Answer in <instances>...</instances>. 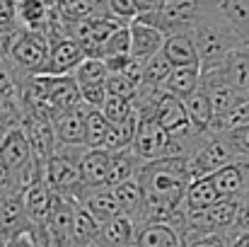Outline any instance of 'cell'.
<instances>
[{"instance_id": "cell-37", "label": "cell", "mask_w": 249, "mask_h": 247, "mask_svg": "<svg viewBox=\"0 0 249 247\" xmlns=\"http://www.w3.org/2000/svg\"><path fill=\"white\" fill-rule=\"evenodd\" d=\"M80 87V102L87 109H102L107 99V82L104 85H78Z\"/></svg>"}, {"instance_id": "cell-11", "label": "cell", "mask_w": 249, "mask_h": 247, "mask_svg": "<svg viewBox=\"0 0 249 247\" xmlns=\"http://www.w3.org/2000/svg\"><path fill=\"white\" fill-rule=\"evenodd\" d=\"M128 27H131V56L133 58L145 63L162 51L165 34L158 27H153L143 19H133V22H128Z\"/></svg>"}, {"instance_id": "cell-29", "label": "cell", "mask_w": 249, "mask_h": 247, "mask_svg": "<svg viewBox=\"0 0 249 247\" xmlns=\"http://www.w3.org/2000/svg\"><path fill=\"white\" fill-rule=\"evenodd\" d=\"M172 68L174 66L169 63V58L160 51L158 56H153L150 61L143 63V82L141 85H145V87H162L167 76L172 73Z\"/></svg>"}, {"instance_id": "cell-22", "label": "cell", "mask_w": 249, "mask_h": 247, "mask_svg": "<svg viewBox=\"0 0 249 247\" xmlns=\"http://www.w3.org/2000/svg\"><path fill=\"white\" fill-rule=\"evenodd\" d=\"M143 160L133 153V148H121V151H111V165H109V187L121 184L131 177L138 174Z\"/></svg>"}, {"instance_id": "cell-7", "label": "cell", "mask_w": 249, "mask_h": 247, "mask_svg": "<svg viewBox=\"0 0 249 247\" xmlns=\"http://www.w3.org/2000/svg\"><path fill=\"white\" fill-rule=\"evenodd\" d=\"M131 148H133V153H136L143 163L165 158L167 148H169V133H167L153 116L141 114V121H138L136 138H133Z\"/></svg>"}, {"instance_id": "cell-16", "label": "cell", "mask_w": 249, "mask_h": 247, "mask_svg": "<svg viewBox=\"0 0 249 247\" xmlns=\"http://www.w3.org/2000/svg\"><path fill=\"white\" fill-rule=\"evenodd\" d=\"M85 126H87V107L85 104L68 109L53 119L58 143H85Z\"/></svg>"}, {"instance_id": "cell-14", "label": "cell", "mask_w": 249, "mask_h": 247, "mask_svg": "<svg viewBox=\"0 0 249 247\" xmlns=\"http://www.w3.org/2000/svg\"><path fill=\"white\" fill-rule=\"evenodd\" d=\"M109 165H111V151L107 148H87L80 160V174L89 189L109 187Z\"/></svg>"}, {"instance_id": "cell-6", "label": "cell", "mask_w": 249, "mask_h": 247, "mask_svg": "<svg viewBox=\"0 0 249 247\" xmlns=\"http://www.w3.org/2000/svg\"><path fill=\"white\" fill-rule=\"evenodd\" d=\"M51 46H49V61L44 73L49 76H73V71L87 58L85 46L71 34H56L49 37Z\"/></svg>"}, {"instance_id": "cell-26", "label": "cell", "mask_w": 249, "mask_h": 247, "mask_svg": "<svg viewBox=\"0 0 249 247\" xmlns=\"http://www.w3.org/2000/svg\"><path fill=\"white\" fill-rule=\"evenodd\" d=\"M138 121H141V114H138V109H136V114H131L126 121H121V124H111V129H109L107 141H104L102 148H107V151L131 148V143H133V138H136Z\"/></svg>"}, {"instance_id": "cell-12", "label": "cell", "mask_w": 249, "mask_h": 247, "mask_svg": "<svg viewBox=\"0 0 249 247\" xmlns=\"http://www.w3.org/2000/svg\"><path fill=\"white\" fill-rule=\"evenodd\" d=\"M22 126H24V131L29 136L34 158L46 165L49 158L56 153V146H58V136H56L53 121L51 119H24Z\"/></svg>"}, {"instance_id": "cell-15", "label": "cell", "mask_w": 249, "mask_h": 247, "mask_svg": "<svg viewBox=\"0 0 249 247\" xmlns=\"http://www.w3.org/2000/svg\"><path fill=\"white\" fill-rule=\"evenodd\" d=\"M218 199H223V196H220V191L215 189L211 174H208V177H196V179L189 182V187H186V191H184V211H186V216L201 213V211L211 209Z\"/></svg>"}, {"instance_id": "cell-40", "label": "cell", "mask_w": 249, "mask_h": 247, "mask_svg": "<svg viewBox=\"0 0 249 247\" xmlns=\"http://www.w3.org/2000/svg\"><path fill=\"white\" fill-rule=\"evenodd\" d=\"M162 5V0H136V7H138V15H148L153 10H158Z\"/></svg>"}, {"instance_id": "cell-5", "label": "cell", "mask_w": 249, "mask_h": 247, "mask_svg": "<svg viewBox=\"0 0 249 247\" xmlns=\"http://www.w3.org/2000/svg\"><path fill=\"white\" fill-rule=\"evenodd\" d=\"M44 179L58 196H66V199H73V201H80L85 196V191L89 189L83 182L80 167L73 160H68L63 155H56V153L49 158V163L44 167Z\"/></svg>"}, {"instance_id": "cell-42", "label": "cell", "mask_w": 249, "mask_h": 247, "mask_svg": "<svg viewBox=\"0 0 249 247\" xmlns=\"http://www.w3.org/2000/svg\"><path fill=\"white\" fill-rule=\"evenodd\" d=\"M2 56H5V46L0 44V58H2Z\"/></svg>"}, {"instance_id": "cell-27", "label": "cell", "mask_w": 249, "mask_h": 247, "mask_svg": "<svg viewBox=\"0 0 249 247\" xmlns=\"http://www.w3.org/2000/svg\"><path fill=\"white\" fill-rule=\"evenodd\" d=\"M73 78L78 85H104L109 78V68L104 63V58L97 56H87L83 63L73 71Z\"/></svg>"}, {"instance_id": "cell-34", "label": "cell", "mask_w": 249, "mask_h": 247, "mask_svg": "<svg viewBox=\"0 0 249 247\" xmlns=\"http://www.w3.org/2000/svg\"><path fill=\"white\" fill-rule=\"evenodd\" d=\"M223 136H225V141L230 143V148L235 151L237 158H249V124L235 126V129L225 131Z\"/></svg>"}, {"instance_id": "cell-46", "label": "cell", "mask_w": 249, "mask_h": 247, "mask_svg": "<svg viewBox=\"0 0 249 247\" xmlns=\"http://www.w3.org/2000/svg\"><path fill=\"white\" fill-rule=\"evenodd\" d=\"M0 247H2V245H0Z\"/></svg>"}, {"instance_id": "cell-28", "label": "cell", "mask_w": 249, "mask_h": 247, "mask_svg": "<svg viewBox=\"0 0 249 247\" xmlns=\"http://www.w3.org/2000/svg\"><path fill=\"white\" fill-rule=\"evenodd\" d=\"M111 121L102 114V109H87V126H85V143L89 148H102Z\"/></svg>"}, {"instance_id": "cell-32", "label": "cell", "mask_w": 249, "mask_h": 247, "mask_svg": "<svg viewBox=\"0 0 249 247\" xmlns=\"http://www.w3.org/2000/svg\"><path fill=\"white\" fill-rule=\"evenodd\" d=\"M24 73H19L7 56L0 58V97H19Z\"/></svg>"}, {"instance_id": "cell-1", "label": "cell", "mask_w": 249, "mask_h": 247, "mask_svg": "<svg viewBox=\"0 0 249 247\" xmlns=\"http://www.w3.org/2000/svg\"><path fill=\"white\" fill-rule=\"evenodd\" d=\"M191 34H194V41H196L201 73L220 66L228 58L230 51H235L240 44H245L240 39V34L230 27V22L220 15V10L215 7V0L201 15V19L194 24Z\"/></svg>"}, {"instance_id": "cell-33", "label": "cell", "mask_w": 249, "mask_h": 247, "mask_svg": "<svg viewBox=\"0 0 249 247\" xmlns=\"http://www.w3.org/2000/svg\"><path fill=\"white\" fill-rule=\"evenodd\" d=\"M138 90H141V85L133 82L131 78H126L124 73H109V78H107V95L126 97V99H133L136 102Z\"/></svg>"}, {"instance_id": "cell-31", "label": "cell", "mask_w": 249, "mask_h": 247, "mask_svg": "<svg viewBox=\"0 0 249 247\" xmlns=\"http://www.w3.org/2000/svg\"><path fill=\"white\" fill-rule=\"evenodd\" d=\"M102 114H104L111 124H121V121H126L131 114H136V102H133V99H126V97L107 95V99H104V104H102Z\"/></svg>"}, {"instance_id": "cell-20", "label": "cell", "mask_w": 249, "mask_h": 247, "mask_svg": "<svg viewBox=\"0 0 249 247\" xmlns=\"http://www.w3.org/2000/svg\"><path fill=\"white\" fill-rule=\"evenodd\" d=\"M111 191H114V196H116L121 211L138 223V218H141V213H143V206H145V189H143V184L138 182V177H131V179L121 182V184H114Z\"/></svg>"}, {"instance_id": "cell-30", "label": "cell", "mask_w": 249, "mask_h": 247, "mask_svg": "<svg viewBox=\"0 0 249 247\" xmlns=\"http://www.w3.org/2000/svg\"><path fill=\"white\" fill-rule=\"evenodd\" d=\"M116 54H131V27L119 24L102 44H99V58L116 56Z\"/></svg>"}, {"instance_id": "cell-23", "label": "cell", "mask_w": 249, "mask_h": 247, "mask_svg": "<svg viewBox=\"0 0 249 247\" xmlns=\"http://www.w3.org/2000/svg\"><path fill=\"white\" fill-rule=\"evenodd\" d=\"M51 5L49 0H19L17 2V22L24 29H44L49 27Z\"/></svg>"}, {"instance_id": "cell-2", "label": "cell", "mask_w": 249, "mask_h": 247, "mask_svg": "<svg viewBox=\"0 0 249 247\" xmlns=\"http://www.w3.org/2000/svg\"><path fill=\"white\" fill-rule=\"evenodd\" d=\"M49 46H51V39L44 29H19L15 34V39L10 41L7 46V58L10 63L24 73V76H39L44 73L46 68V61H49Z\"/></svg>"}, {"instance_id": "cell-19", "label": "cell", "mask_w": 249, "mask_h": 247, "mask_svg": "<svg viewBox=\"0 0 249 247\" xmlns=\"http://www.w3.org/2000/svg\"><path fill=\"white\" fill-rule=\"evenodd\" d=\"M181 102H184V109H186V114H189L191 126H194L196 131L208 133V129H211L213 119H215V112H213V104H211L208 92L198 85V87H196L191 95H186Z\"/></svg>"}, {"instance_id": "cell-25", "label": "cell", "mask_w": 249, "mask_h": 247, "mask_svg": "<svg viewBox=\"0 0 249 247\" xmlns=\"http://www.w3.org/2000/svg\"><path fill=\"white\" fill-rule=\"evenodd\" d=\"M99 221L75 201V221H73V235H75V247H92L97 235H99Z\"/></svg>"}, {"instance_id": "cell-18", "label": "cell", "mask_w": 249, "mask_h": 247, "mask_svg": "<svg viewBox=\"0 0 249 247\" xmlns=\"http://www.w3.org/2000/svg\"><path fill=\"white\" fill-rule=\"evenodd\" d=\"M80 206H85L99 223H104V221H109V218H114V216H119V213H124L121 211V206H119V201H116V196H114V191H111V187H97V189H87L85 191V196L78 201Z\"/></svg>"}, {"instance_id": "cell-13", "label": "cell", "mask_w": 249, "mask_h": 247, "mask_svg": "<svg viewBox=\"0 0 249 247\" xmlns=\"http://www.w3.org/2000/svg\"><path fill=\"white\" fill-rule=\"evenodd\" d=\"M211 71H218L232 87H237L249 97V44H240L235 51L228 54V58L220 66Z\"/></svg>"}, {"instance_id": "cell-35", "label": "cell", "mask_w": 249, "mask_h": 247, "mask_svg": "<svg viewBox=\"0 0 249 247\" xmlns=\"http://www.w3.org/2000/svg\"><path fill=\"white\" fill-rule=\"evenodd\" d=\"M228 233H194L184 238V247H228Z\"/></svg>"}, {"instance_id": "cell-36", "label": "cell", "mask_w": 249, "mask_h": 247, "mask_svg": "<svg viewBox=\"0 0 249 247\" xmlns=\"http://www.w3.org/2000/svg\"><path fill=\"white\" fill-rule=\"evenodd\" d=\"M107 15H111L121 22H133L138 17L136 0H107Z\"/></svg>"}, {"instance_id": "cell-39", "label": "cell", "mask_w": 249, "mask_h": 247, "mask_svg": "<svg viewBox=\"0 0 249 247\" xmlns=\"http://www.w3.org/2000/svg\"><path fill=\"white\" fill-rule=\"evenodd\" d=\"M2 247H39V245H36V240H34L32 233H24V235H17V238L7 240Z\"/></svg>"}, {"instance_id": "cell-9", "label": "cell", "mask_w": 249, "mask_h": 247, "mask_svg": "<svg viewBox=\"0 0 249 247\" xmlns=\"http://www.w3.org/2000/svg\"><path fill=\"white\" fill-rule=\"evenodd\" d=\"M22 196H24V209H27V216H29L32 230H34L36 226H44L49 221L58 194L46 184V179H39V182H32L29 187H24Z\"/></svg>"}, {"instance_id": "cell-44", "label": "cell", "mask_w": 249, "mask_h": 247, "mask_svg": "<svg viewBox=\"0 0 249 247\" xmlns=\"http://www.w3.org/2000/svg\"><path fill=\"white\" fill-rule=\"evenodd\" d=\"M0 201H2V191H0ZM0 245H2V243H0Z\"/></svg>"}, {"instance_id": "cell-41", "label": "cell", "mask_w": 249, "mask_h": 247, "mask_svg": "<svg viewBox=\"0 0 249 247\" xmlns=\"http://www.w3.org/2000/svg\"><path fill=\"white\" fill-rule=\"evenodd\" d=\"M228 247H249V233H235V235H230Z\"/></svg>"}, {"instance_id": "cell-3", "label": "cell", "mask_w": 249, "mask_h": 247, "mask_svg": "<svg viewBox=\"0 0 249 247\" xmlns=\"http://www.w3.org/2000/svg\"><path fill=\"white\" fill-rule=\"evenodd\" d=\"M213 0H162V5L148 15H138L136 19H143L153 27H158L162 34L174 32H191L194 24L201 19V15L211 7Z\"/></svg>"}, {"instance_id": "cell-4", "label": "cell", "mask_w": 249, "mask_h": 247, "mask_svg": "<svg viewBox=\"0 0 249 247\" xmlns=\"http://www.w3.org/2000/svg\"><path fill=\"white\" fill-rule=\"evenodd\" d=\"M235 158L237 155H235V151L230 148V143L225 141L223 133H208L203 138V143L198 146V151L186 160V170H189V177L191 179L208 177L215 170H220L223 165L232 163Z\"/></svg>"}, {"instance_id": "cell-24", "label": "cell", "mask_w": 249, "mask_h": 247, "mask_svg": "<svg viewBox=\"0 0 249 247\" xmlns=\"http://www.w3.org/2000/svg\"><path fill=\"white\" fill-rule=\"evenodd\" d=\"M215 7L240 34V39L249 44V0H215Z\"/></svg>"}, {"instance_id": "cell-45", "label": "cell", "mask_w": 249, "mask_h": 247, "mask_svg": "<svg viewBox=\"0 0 249 247\" xmlns=\"http://www.w3.org/2000/svg\"><path fill=\"white\" fill-rule=\"evenodd\" d=\"M15 2H19V0H15Z\"/></svg>"}, {"instance_id": "cell-43", "label": "cell", "mask_w": 249, "mask_h": 247, "mask_svg": "<svg viewBox=\"0 0 249 247\" xmlns=\"http://www.w3.org/2000/svg\"><path fill=\"white\" fill-rule=\"evenodd\" d=\"M242 196H245V199H247V201H249V187H247V189H245V194H242Z\"/></svg>"}, {"instance_id": "cell-17", "label": "cell", "mask_w": 249, "mask_h": 247, "mask_svg": "<svg viewBox=\"0 0 249 247\" xmlns=\"http://www.w3.org/2000/svg\"><path fill=\"white\" fill-rule=\"evenodd\" d=\"M162 54L169 58L172 66H196L198 63V51L191 32H174L165 37Z\"/></svg>"}, {"instance_id": "cell-8", "label": "cell", "mask_w": 249, "mask_h": 247, "mask_svg": "<svg viewBox=\"0 0 249 247\" xmlns=\"http://www.w3.org/2000/svg\"><path fill=\"white\" fill-rule=\"evenodd\" d=\"M32 233V221L24 209V196L22 191H5L0 201V243L5 245L7 240Z\"/></svg>"}, {"instance_id": "cell-38", "label": "cell", "mask_w": 249, "mask_h": 247, "mask_svg": "<svg viewBox=\"0 0 249 247\" xmlns=\"http://www.w3.org/2000/svg\"><path fill=\"white\" fill-rule=\"evenodd\" d=\"M0 191L2 194L5 191H22V187L17 182V174L12 172L10 165H5L2 160H0Z\"/></svg>"}, {"instance_id": "cell-21", "label": "cell", "mask_w": 249, "mask_h": 247, "mask_svg": "<svg viewBox=\"0 0 249 247\" xmlns=\"http://www.w3.org/2000/svg\"><path fill=\"white\" fill-rule=\"evenodd\" d=\"M201 85V66H174L172 73L167 76L162 90H167L169 95L184 99L186 95H191L196 87Z\"/></svg>"}, {"instance_id": "cell-10", "label": "cell", "mask_w": 249, "mask_h": 247, "mask_svg": "<svg viewBox=\"0 0 249 247\" xmlns=\"http://www.w3.org/2000/svg\"><path fill=\"white\" fill-rule=\"evenodd\" d=\"M136 238L138 223L131 216L119 213L99 226V235L92 247H136Z\"/></svg>"}]
</instances>
